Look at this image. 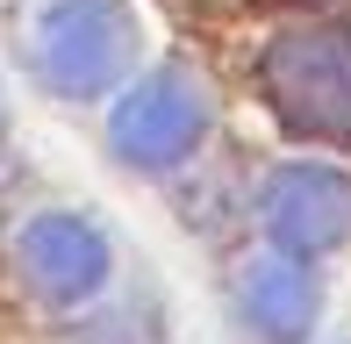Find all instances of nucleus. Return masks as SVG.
Returning a JSON list of instances; mask_svg holds the SVG:
<instances>
[{
	"mask_svg": "<svg viewBox=\"0 0 351 344\" xmlns=\"http://www.w3.org/2000/svg\"><path fill=\"white\" fill-rule=\"evenodd\" d=\"M237 302H244V316L258 323L265 337L294 344L315 323V280H308V265H301V251H273V258H251L244 273H237Z\"/></svg>",
	"mask_w": 351,
	"mask_h": 344,
	"instance_id": "obj_6",
	"label": "nucleus"
},
{
	"mask_svg": "<svg viewBox=\"0 0 351 344\" xmlns=\"http://www.w3.org/2000/svg\"><path fill=\"white\" fill-rule=\"evenodd\" d=\"M208 115H201V93L180 79V72H158L136 93H122L115 108V151L136 165H180L186 151L201 144Z\"/></svg>",
	"mask_w": 351,
	"mask_h": 344,
	"instance_id": "obj_3",
	"label": "nucleus"
},
{
	"mask_svg": "<svg viewBox=\"0 0 351 344\" xmlns=\"http://www.w3.org/2000/svg\"><path fill=\"white\" fill-rule=\"evenodd\" d=\"M22 265L51 302H86L108 280V244L93 237L79 215H36L22 230Z\"/></svg>",
	"mask_w": 351,
	"mask_h": 344,
	"instance_id": "obj_5",
	"label": "nucleus"
},
{
	"mask_svg": "<svg viewBox=\"0 0 351 344\" xmlns=\"http://www.w3.org/2000/svg\"><path fill=\"white\" fill-rule=\"evenodd\" d=\"M29 51H36V72L58 93H93V86H108V72H115L122 36H115V22H108V8H93V0H58V8L36 14Z\"/></svg>",
	"mask_w": 351,
	"mask_h": 344,
	"instance_id": "obj_2",
	"label": "nucleus"
},
{
	"mask_svg": "<svg viewBox=\"0 0 351 344\" xmlns=\"http://www.w3.org/2000/svg\"><path fill=\"white\" fill-rule=\"evenodd\" d=\"M265 93L294 130L351 136V29H294L265 51Z\"/></svg>",
	"mask_w": 351,
	"mask_h": 344,
	"instance_id": "obj_1",
	"label": "nucleus"
},
{
	"mask_svg": "<svg viewBox=\"0 0 351 344\" xmlns=\"http://www.w3.org/2000/svg\"><path fill=\"white\" fill-rule=\"evenodd\" d=\"M265 230L287 251H330L351 237V180L330 165H280L265 186Z\"/></svg>",
	"mask_w": 351,
	"mask_h": 344,
	"instance_id": "obj_4",
	"label": "nucleus"
}]
</instances>
